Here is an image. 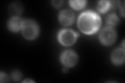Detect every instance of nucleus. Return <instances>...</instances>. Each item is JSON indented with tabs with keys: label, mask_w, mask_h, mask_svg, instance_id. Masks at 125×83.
I'll return each instance as SVG.
<instances>
[{
	"label": "nucleus",
	"mask_w": 125,
	"mask_h": 83,
	"mask_svg": "<svg viewBox=\"0 0 125 83\" xmlns=\"http://www.w3.org/2000/svg\"><path fill=\"white\" fill-rule=\"evenodd\" d=\"M101 19L97 14L88 11L82 14L78 19V26L82 32L92 34L99 29Z\"/></svg>",
	"instance_id": "1"
},
{
	"label": "nucleus",
	"mask_w": 125,
	"mask_h": 83,
	"mask_svg": "<svg viewBox=\"0 0 125 83\" xmlns=\"http://www.w3.org/2000/svg\"><path fill=\"white\" fill-rule=\"evenodd\" d=\"M22 34L26 38L33 39L37 37L38 33V28L36 23L31 20L23 22Z\"/></svg>",
	"instance_id": "2"
},
{
	"label": "nucleus",
	"mask_w": 125,
	"mask_h": 83,
	"mask_svg": "<svg viewBox=\"0 0 125 83\" xmlns=\"http://www.w3.org/2000/svg\"><path fill=\"white\" fill-rule=\"evenodd\" d=\"M78 34L70 30H64L61 31L58 35V39L62 45L69 46L75 42Z\"/></svg>",
	"instance_id": "3"
},
{
	"label": "nucleus",
	"mask_w": 125,
	"mask_h": 83,
	"mask_svg": "<svg viewBox=\"0 0 125 83\" xmlns=\"http://www.w3.org/2000/svg\"><path fill=\"white\" fill-rule=\"evenodd\" d=\"M116 34L112 28L108 27L104 28L100 34V39L104 44L111 45L115 41Z\"/></svg>",
	"instance_id": "4"
},
{
	"label": "nucleus",
	"mask_w": 125,
	"mask_h": 83,
	"mask_svg": "<svg viewBox=\"0 0 125 83\" xmlns=\"http://www.w3.org/2000/svg\"><path fill=\"white\" fill-rule=\"evenodd\" d=\"M62 61L65 65L72 66L75 65L77 61V57L75 53L72 51H66L62 56Z\"/></svg>",
	"instance_id": "5"
},
{
	"label": "nucleus",
	"mask_w": 125,
	"mask_h": 83,
	"mask_svg": "<svg viewBox=\"0 0 125 83\" xmlns=\"http://www.w3.org/2000/svg\"><path fill=\"white\" fill-rule=\"evenodd\" d=\"M59 18L62 25L69 26L72 25L74 21V14L71 11L65 10L61 13Z\"/></svg>",
	"instance_id": "6"
},
{
	"label": "nucleus",
	"mask_w": 125,
	"mask_h": 83,
	"mask_svg": "<svg viewBox=\"0 0 125 83\" xmlns=\"http://www.w3.org/2000/svg\"><path fill=\"white\" fill-rule=\"evenodd\" d=\"M112 60L115 64L121 65L125 60V51L122 49H117L112 55Z\"/></svg>",
	"instance_id": "7"
},
{
	"label": "nucleus",
	"mask_w": 125,
	"mask_h": 83,
	"mask_svg": "<svg viewBox=\"0 0 125 83\" xmlns=\"http://www.w3.org/2000/svg\"><path fill=\"white\" fill-rule=\"evenodd\" d=\"M21 20L17 17H14L10 20L9 23V28L13 31H17L22 26Z\"/></svg>",
	"instance_id": "8"
},
{
	"label": "nucleus",
	"mask_w": 125,
	"mask_h": 83,
	"mask_svg": "<svg viewBox=\"0 0 125 83\" xmlns=\"http://www.w3.org/2000/svg\"><path fill=\"white\" fill-rule=\"evenodd\" d=\"M22 10V6L21 3L16 2L11 4L9 8V12L11 16H16L20 14Z\"/></svg>",
	"instance_id": "9"
},
{
	"label": "nucleus",
	"mask_w": 125,
	"mask_h": 83,
	"mask_svg": "<svg viewBox=\"0 0 125 83\" xmlns=\"http://www.w3.org/2000/svg\"><path fill=\"white\" fill-rule=\"evenodd\" d=\"M111 3L108 1H102L99 3L97 6V9L101 13H105L111 7Z\"/></svg>",
	"instance_id": "10"
},
{
	"label": "nucleus",
	"mask_w": 125,
	"mask_h": 83,
	"mask_svg": "<svg viewBox=\"0 0 125 83\" xmlns=\"http://www.w3.org/2000/svg\"><path fill=\"white\" fill-rule=\"evenodd\" d=\"M86 2L84 1H71L70 5L76 9H80L85 6Z\"/></svg>",
	"instance_id": "11"
},
{
	"label": "nucleus",
	"mask_w": 125,
	"mask_h": 83,
	"mask_svg": "<svg viewBox=\"0 0 125 83\" xmlns=\"http://www.w3.org/2000/svg\"><path fill=\"white\" fill-rule=\"evenodd\" d=\"M106 21L109 24L112 25H115L118 22L119 19L115 14H112L108 15L107 17Z\"/></svg>",
	"instance_id": "12"
},
{
	"label": "nucleus",
	"mask_w": 125,
	"mask_h": 83,
	"mask_svg": "<svg viewBox=\"0 0 125 83\" xmlns=\"http://www.w3.org/2000/svg\"><path fill=\"white\" fill-rule=\"evenodd\" d=\"M11 77H12V78L14 81L18 82L19 80H21L22 76L20 72H18V71H15V72H14L13 73Z\"/></svg>",
	"instance_id": "13"
},
{
	"label": "nucleus",
	"mask_w": 125,
	"mask_h": 83,
	"mask_svg": "<svg viewBox=\"0 0 125 83\" xmlns=\"http://www.w3.org/2000/svg\"><path fill=\"white\" fill-rule=\"evenodd\" d=\"M1 82H6L8 81V78L5 74H3V73H1V78H0Z\"/></svg>",
	"instance_id": "14"
},
{
	"label": "nucleus",
	"mask_w": 125,
	"mask_h": 83,
	"mask_svg": "<svg viewBox=\"0 0 125 83\" xmlns=\"http://www.w3.org/2000/svg\"><path fill=\"white\" fill-rule=\"evenodd\" d=\"M62 1H53V4L54 6L56 7H59L61 5H62Z\"/></svg>",
	"instance_id": "15"
},
{
	"label": "nucleus",
	"mask_w": 125,
	"mask_h": 83,
	"mask_svg": "<svg viewBox=\"0 0 125 83\" xmlns=\"http://www.w3.org/2000/svg\"><path fill=\"white\" fill-rule=\"evenodd\" d=\"M24 82H32V81H29V80H28V81H25Z\"/></svg>",
	"instance_id": "16"
}]
</instances>
